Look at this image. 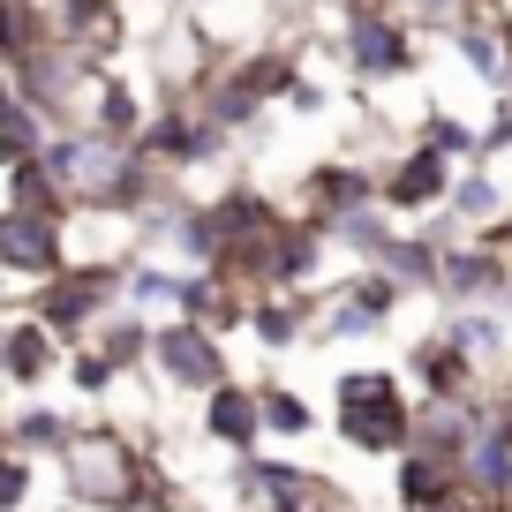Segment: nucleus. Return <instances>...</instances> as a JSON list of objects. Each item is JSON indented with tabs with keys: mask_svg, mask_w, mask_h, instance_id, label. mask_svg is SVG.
<instances>
[{
	"mask_svg": "<svg viewBox=\"0 0 512 512\" xmlns=\"http://www.w3.org/2000/svg\"><path fill=\"white\" fill-rule=\"evenodd\" d=\"M332 430L362 460H400L415 430V384L392 362H354L332 377Z\"/></svg>",
	"mask_w": 512,
	"mask_h": 512,
	"instance_id": "f257e3e1",
	"label": "nucleus"
},
{
	"mask_svg": "<svg viewBox=\"0 0 512 512\" xmlns=\"http://www.w3.org/2000/svg\"><path fill=\"white\" fill-rule=\"evenodd\" d=\"M332 53L362 91L377 83H407L422 68V23L407 8H369V16H339L332 31Z\"/></svg>",
	"mask_w": 512,
	"mask_h": 512,
	"instance_id": "f03ea898",
	"label": "nucleus"
},
{
	"mask_svg": "<svg viewBox=\"0 0 512 512\" xmlns=\"http://www.w3.org/2000/svg\"><path fill=\"white\" fill-rule=\"evenodd\" d=\"M121 272L128 264H61V272H46L23 294V309H31L61 347H76V339H91V324L106 317V309H121Z\"/></svg>",
	"mask_w": 512,
	"mask_h": 512,
	"instance_id": "7ed1b4c3",
	"label": "nucleus"
},
{
	"mask_svg": "<svg viewBox=\"0 0 512 512\" xmlns=\"http://www.w3.org/2000/svg\"><path fill=\"white\" fill-rule=\"evenodd\" d=\"M128 151L181 181V174H211V166H226V159H234V136H226L196 98H166V106H151L144 136H136Z\"/></svg>",
	"mask_w": 512,
	"mask_h": 512,
	"instance_id": "20e7f679",
	"label": "nucleus"
},
{
	"mask_svg": "<svg viewBox=\"0 0 512 512\" xmlns=\"http://www.w3.org/2000/svg\"><path fill=\"white\" fill-rule=\"evenodd\" d=\"M144 369L166 392H181V400H204L219 377H234L226 339L211 332V324H196V317H151V362Z\"/></svg>",
	"mask_w": 512,
	"mask_h": 512,
	"instance_id": "39448f33",
	"label": "nucleus"
},
{
	"mask_svg": "<svg viewBox=\"0 0 512 512\" xmlns=\"http://www.w3.org/2000/svg\"><path fill=\"white\" fill-rule=\"evenodd\" d=\"M437 302L445 309H512V249L467 234L437 264Z\"/></svg>",
	"mask_w": 512,
	"mask_h": 512,
	"instance_id": "423d86ee",
	"label": "nucleus"
},
{
	"mask_svg": "<svg viewBox=\"0 0 512 512\" xmlns=\"http://www.w3.org/2000/svg\"><path fill=\"white\" fill-rule=\"evenodd\" d=\"M452 174H460V166H452L445 151H430V144L415 136V144H407L392 166H377V204L392 211V219H422V211L445 204Z\"/></svg>",
	"mask_w": 512,
	"mask_h": 512,
	"instance_id": "0eeeda50",
	"label": "nucleus"
},
{
	"mask_svg": "<svg viewBox=\"0 0 512 512\" xmlns=\"http://www.w3.org/2000/svg\"><path fill=\"white\" fill-rule=\"evenodd\" d=\"M61 264H68L61 226L31 219V211H16V204H0V279H8V287H38V279L61 272Z\"/></svg>",
	"mask_w": 512,
	"mask_h": 512,
	"instance_id": "6e6552de",
	"label": "nucleus"
},
{
	"mask_svg": "<svg viewBox=\"0 0 512 512\" xmlns=\"http://www.w3.org/2000/svg\"><path fill=\"white\" fill-rule=\"evenodd\" d=\"M196 430H204V445H219L226 460H249V452H264V407H256V384L219 377V384L204 392V415H196Z\"/></svg>",
	"mask_w": 512,
	"mask_h": 512,
	"instance_id": "1a4fd4ad",
	"label": "nucleus"
},
{
	"mask_svg": "<svg viewBox=\"0 0 512 512\" xmlns=\"http://www.w3.org/2000/svg\"><path fill=\"white\" fill-rule=\"evenodd\" d=\"M61 354H68L61 339H53L31 309H16V317L0 324V392H46V384L61 377Z\"/></svg>",
	"mask_w": 512,
	"mask_h": 512,
	"instance_id": "9d476101",
	"label": "nucleus"
},
{
	"mask_svg": "<svg viewBox=\"0 0 512 512\" xmlns=\"http://www.w3.org/2000/svg\"><path fill=\"white\" fill-rule=\"evenodd\" d=\"M377 204V166L369 159H317L302 181H294V211L302 219H339V211H362Z\"/></svg>",
	"mask_w": 512,
	"mask_h": 512,
	"instance_id": "9b49d317",
	"label": "nucleus"
},
{
	"mask_svg": "<svg viewBox=\"0 0 512 512\" xmlns=\"http://www.w3.org/2000/svg\"><path fill=\"white\" fill-rule=\"evenodd\" d=\"M407 384H415V400H467V392H482V369L467 362V347H452L445 332H422L415 347H407Z\"/></svg>",
	"mask_w": 512,
	"mask_h": 512,
	"instance_id": "f8f14e48",
	"label": "nucleus"
},
{
	"mask_svg": "<svg viewBox=\"0 0 512 512\" xmlns=\"http://www.w3.org/2000/svg\"><path fill=\"white\" fill-rule=\"evenodd\" d=\"M324 294H332V279H324V287H287V294H249V324H241V332H249L264 354H287V347L309 339Z\"/></svg>",
	"mask_w": 512,
	"mask_h": 512,
	"instance_id": "ddd939ff",
	"label": "nucleus"
},
{
	"mask_svg": "<svg viewBox=\"0 0 512 512\" xmlns=\"http://www.w3.org/2000/svg\"><path fill=\"white\" fill-rule=\"evenodd\" d=\"M144 121H151V98H144V83L121 76V68H106V76L83 91V128L106 136V144H136Z\"/></svg>",
	"mask_w": 512,
	"mask_h": 512,
	"instance_id": "4468645a",
	"label": "nucleus"
},
{
	"mask_svg": "<svg viewBox=\"0 0 512 512\" xmlns=\"http://www.w3.org/2000/svg\"><path fill=\"white\" fill-rule=\"evenodd\" d=\"M460 460H437V452H400V467H392V505L400 512H445L460 505Z\"/></svg>",
	"mask_w": 512,
	"mask_h": 512,
	"instance_id": "2eb2a0df",
	"label": "nucleus"
},
{
	"mask_svg": "<svg viewBox=\"0 0 512 512\" xmlns=\"http://www.w3.org/2000/svg\"><path fill=\"white\" fill-rule=\"evenodd\" d=\"M76 437H83V415H61V407H46V400L16 407V415H0V445L31 452V460H61Z\"/></svg>",
	"mask_w": 512,
	"mask_h": 512,
	"instance_id": "dca6fc26",
	"label": "nucleus"
},
{
	"mask_svg": "<svg viewBox=\"0 0 512 512\" xmlns=\"http://www.w3.org/2000/svg\"><path fill=\"white\" fill-rule=\"evenodd\" d=\"M445 46H452V61H460L467 76L482 83V91H505V53H497L490 8H475V16H452V23H445Z\"/></svg>",
	"mask_w": 512,
	"mask_h": 512,
	"instance_id": "f3484780",
	"label": "nucleus"
},
{
	"mask_svg": "<svg viewBox=\"0 0 512 512\" xmlns=\"http://www.w3.org/2000/svg\"><path fill=\"white\" fill-rule=\"evenodd\" d=\"M392 234H400V219H392L384 204H362V211L324 219V241H332V256H347V264H377V256L392 249Z\"/></svg>",
	"mask_w": 512,
	"mask_h": 512,
	"instance_id": "a211bd4d",
	"label": "nucleus"
},
{
	"mask_svg": "<svg viewBox=\"0 0 512 512\" xmlns=\"http://www.w3.org/2000/svg\"><path fill=\"white\" fill-rule=\"evenodd\" d=\"M445 211L475 234V226H490V219H505V211H512V189L497 181V166H460L452 189H445Z\"/></svg>",
	"mask_w": 512,
	"mask_h": 512,
	"instance_id": "6ab92c4d",
	"label": "nucleus"
},
{
	"mask_svg": "<svg viewBox=\"0 0 512 512\" xmlns=\"http://www.w3.org/2000/svg\"><path fill=\"white\" fill-rule=\"evenodd\" d=\"M91 347L106 354L121 377H136V369L151 362V317H144V309H128V302H121V309H106V317L91 324Z\"/></svg>",
	"mask_w": 512,
	"mask_h": 512,
	"instance_id": "aec40b11",
	"label": "nucleus"
},
{
	"mask_svg": "<svg viewBox=\"0 0 512 512\" xmlns=\"http://www.w3.org/2000/svg\"><path fill=\"white\" fill-rule=\"evenodd\" d=\"M460 490L467 497H505L512 490V445L497 437V422H482L460 452Z\"/></svg>",
	"mask_w": 512,
	"mask_h": 512,
	"instance_id": "412c9836",
	"label": "nucleus"
},
{
	"mask_svg": "<svg viewBox=\"0 0 512 512\" xmlns=\"http://www.w3.org/2000/svg\"><path fill=\"white\" fill-rule=\"evenodd\" d=\"M0 181H8V204H16V211H31V219H46V226H68V219H76V196H68V189H61V181H53L38 159L8 166Z\"/></svg>",
	"mask_w": 512,
	"mask_h": 512,
	"instance_id": "4be33fe9",
	"label": "nucleus"
},
{
	"mask_svg": "<svg viewBox=\"0 0 512 512\" xmlns=\"http://www.w3.org/2000/svg\"><path fill=\"white\" fill-rule=\"evenodd\" d=\"M437 264H445V249H437L422 226H400V234H392V249L377 256V272H392L407 294H437Z\"/></svg>",
	"mask_w": 512,
	"mask_h": 512,
	"instance_id": "5701e85b",
	"label": "nucleus"
},
{
	"mask_svg": "<svg viewBox=\"0 0 512 512\" xmlns=\"http://www.w3.org/2000/svg\"><path fill=\"white\" fill-rule=\"evenodd\" d=\"M256 407H264V437H279V445L317 437V407H309L294 384H256Z\"/></svg>",
	"mask_w": 512,
	"mask_h": 512,
	"instance_id": "b1692460",
	"label": "nucleus"
},
{
	"mask_svg": "<svg viewBox=\"0 0 512 512\" xmlns=\"http://www.w3.org/2000/svg\"><path fill=\"white\" fill-rule=\"evenodd\" d=\"M46 113L38 106H0V174H8V166H23V159H38V151H46Z\"/></svg>",
	"mask_w": 512,
	"mask_h": 512,
	"instance_id": "393cba45",
	"label": "nucleus"
},
{
	"mask_svg": "<svg viewBox=\"0 0 512 512\" xmlns=\"http://www.w3.org/2000/svg\"><path fill=\"white\" fill-rule=\"evenodd\" d=\"M61 377H68V392H76V400H106L113 384H121V369H113L91 339H76V347L61 354Z\"/></svg>",
	"mask_w": 512,
	"mask_h": 512,
	"instance_id": "a878e982",
	"label": "nucleus"
},
{
	"mask_svg": "<svg viewBox=\"0 0 512 512\" xmlns=\"http://www.w3.org/2000/svg\"><path fill=\"white\" fill-rule=\"evenodd\" d=\"M415 136H422L430 151H445L452 166H482V151H475V128H467L460 113H445V106H430V113H422V128H415Z\"/></svg>",
	"mask_w": 512,
	"mask_h": 512,
	"instance_id": "bb28decb",
	"label": "nucleus"
},
{
	"mask_svg": "<svg viewBox=\"0 0 512 512\" xmlns=\"http://www.w3.org/2000/svg\"><path fill=\"white\" fill-rule=\"evenodd\" d=\"M38 497V460L16 445H0V512H23Z\"/></svg>",
	"mask_w": 512,
	"mask_h": 512,
	"instance_id": "cd10ccee",
	"label": "nucleus"
},
{
	"mask_svg": "<svg viewBox=\"0 0 512 512\" xmlns=\"http://www.w3.org/2000/svg\"><path fill=\"white\" fill-rule=\"evenodd\" d=\"M475 8H490V0H407V16H415L422 31H445L452 16H475Z\"/></svg>",
	"mask_w": 512,
	"mask_h": 512,
	"instance_id": "c85d7f7f",
	"label": "nucleus"
},
{
	"mask_svg": "<svg viewBox=\"0 0 512 512\" xmlns=\"http://www.w3.org/2000/svg\"><path fill=\"white\" fill-rule=\"evenodd\" d=\"M324 106H332V91H324V83L302 68V76L287 83V113H324Z\"/></svg>",
	"mask_w": 512,
	"mask_h": 512,
	"instance_id": "c756f323",
	"label": "nucleus"
},
{
	"mask_svg": "<svg viewBox=\"0 0 512 512\" xmlns=\"http://www.w3.org/2000/svg\"><path fill=\"white\" fill-rule=\"evenodd\" d=\"M181 8H219V0H181Z\"/></svg>",
	"mask_w": 512,
	"mask_h": 512,
	"instance_id": "7c9ffc66",
	"label": "nucleus"
},
{
	"mask_svg": "<svg viewBox=\"0 0 512 512\" xmlns=\"http://www.w3.org/2000/svg\"><path fill=\"white\" fill-rule=\"evenodd\" d=\"M497 505H505V512H512V490H505V497H497Z\"/></svg>",
	"mask_w": 512,
	"mask_h": 512,
	"instance_id": "2f4dec72",
	"label": "nucleus"
},
{
	"mask_svg": "<svg viewBox=\"0 0 512 512\" xmlns=\"http://www.w3.org/2000/svg\"><path fill=\"white\" fill-rule=\"evenodd\" d=\"M490 8H512V0H490Z\"/></svg>",
	"mask_w": 512,
	"mask_h": 512,
	"instance_id": "473e14b6",
	"label": "nucleus"
},
{
	"mask_svg": "<svg viewBox=\"0 0 512 512\" xmlns=\"http://www.w3.org/2000/svg\"><path fill=\"white\" fill-rule=\"evenodd\" d=\"M68 512H76V505H68Z\"/></svg>",
	"mask_w": 512,
	"mask_h": 512,
	"instance_id": "72a5a7b5",
	"label": "nucleus"
}]
</instances>
